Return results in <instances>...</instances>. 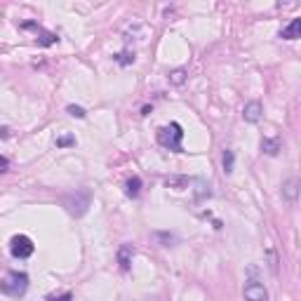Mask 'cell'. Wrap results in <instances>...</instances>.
Masks as SVG:
<instances>
[{"label":"cell","instance_id":"cell-1","mask_svg":"<svg viewBox=\"0 0 301 301\" xmlns=\"http://www.w3.org/2000/svg\"><path fill=\"white\" fill-rule=\"evenodd\" d=\"M181 139H184V127L179 123H170L158 130V144L170 151H181Z\"/></svg>","mask_w":301,"mask_h":301},{"label":"cell","instance_id":"cell-2","mask_svg":"<svg viewBox=\"0 0 301 301\" xmlns=\"http://www.w3.org/2000/svg\"><path fill=\"white\" fill-rule=\"evenodd\" d=\"M29 289V275L26 273H19V270H12L5 278L0 280V292L10 294V296H22Z\"/></svg>","mask_w":301,"mask_h":301},{"label":"cell","instance_id":"cell-3","mask_svg":"<svg viewBox=\"0 0 301 301\" xmlns=\"http://www.w3.org/2000/svg\"><path fill=\"white\" fill-rule=\"evenodd\" d=\"M64 207L69 209V214L73 216H83L90 207V193L87 191H73L64 198Z\"/></svg>","mask_w":301,"mask_h":301},{"label":"cell","instance_id":"cell-4","mask_svg":"<svg viewBox=\"0 0 301 301\" xmlns=\"http://www.w3.org/2000/svg\"><path fill=\"white\" fill-rule=\"evenodd\" d=\"M10 252L15 259H29V256L36 252V245L29 235H15L12 242H10Z\"/></svg>","mask_w":301,"mask_h":301},{"label":"cell","instance_id":"cell-5","mask_svg":"<svg viewBox=\"0 0 301 301\" xmlns=\"http://www.w3.org/2000/svg\"><path fill=\"white\" fill-rule=\"evenodd\" d=\"M245 299L247 301H266L268 299V292H266V287H263L261 282L249 280L247 285H245Z\"/></svg>","mask_w":301,"mask_h":301},{"label":"cell","instance_id":"cell-6","mask_svg":"<svg viewBox=\"0 0 301 301\" xmlns=\"http://www.w3.org/2000/svg\"><path fill=\"white\" fill-rule=\"evenodd\" d=\"M261 113H263L261 101H247L245 108H242V118H245L247 123H259V120H261Z\"/></svg>","mask_w":301,"mask_h":301},{"label":"cell","instance_id":"cell-7","mask_svg":"<svg viewBox=\"0 0 301 301\" xmlns=\"http://www.w3.org/2000/svg\"><path fill=\"white\" fill-rule=\"evenodd\" d=\"M132 256H134V247L125 242L123 247L118 249V263H120V268L123 270H130V263H132Z\"/></svg>","mask_w":301,"mask_h":301},{"label":"cell","instance_id":"cell-8","mask_svg":"<svg viewBox=\"0 0 301 301\" xmlns=\"http://www.w3.org/2000/svg\"><path fill=\"white\" fill-rule=\"evenodd\" d=\"M299 33H301V19H292V22L287 24L285 29L280 31V38H285V40H296L299 38Z\"/></svg>","mask_w":301,"mask_h":301},{"label":"cell","instance_id":"cell-9","mask_svg":"<svg viewBox=\"0 0 301 301\" xmlns=\"http://www.w3.org/2000/svg\"><path fill=\"white\" fill-rule=\"evenodd\" d=\"M125 193L130 195V198H137V195L141 193V179L139 177L127 179V184H125Z\"/></svg>","mask_w":301,"mask_h":301},{"label":"cell","instance_id":"cell-10","mask_svg":"<svg viewBox=\"0 0 301 301\" xmlns=\"http://www.w3.org/2000/svg\"><path fill=\"white\" fill-rule=\"evenodd\" d=\"M261 148H263V153H266V155H278L280 141L278 139H263L261 141Z\"/></svg>","mask_w":301,"mask_h":301},{"label":"cell","instance_id":"cell-11","mask_svg":"<svg viewBox=\"0 0 301 301\" xmlns=\"http://www.w3.org/2000/svg\"><path fill=\"white\" fill-rule=\"evenodd\" d=\"M186 76H188V71L186 69H177L170 73V83L172 85H184L186 83Z\"/></svg>","mask_w":301,"mask_h":301},{"label":"cell","instance_id":"cell-12","mask_svg":"<svg viewBox=\"0 0 301 301\" xmlns=\"http://www.w3.org/2000/svg\"><path fill=\"white\" fill-rule=\"evenodd\" d=\"M233 165H235V153L226 148V151H224V172H226V174H231V172H233Z\"/></svg>","mask_w":301,"mask_h":301},{"label":"cell","instance_id":"cell-13","mask_svg":"<svg viewBox=\"0 0 301 301\" xmlns=\"http://www.w3.org/2000/svg\"><path fill=\"white\" fill-rule=\"evenodd\" d=\"M282 193L287 195V198H289V200H296V181H287L285 186H282Z\"/></svg>","mask_w":301,"mask_h":301},{"label":"cell","instance_id":"cell-14","mask_svg":"<svg viewBox=\"0 0 301 301\" xmlns=\"http://www.w3.org/2000/svg\"><path fill=\"white\" fill-rule=\"evenodd\" d=\"M66 111H69L71 116L73 118H80V120H83V118L87 116V111L83 106H76V104H69V106H66Z\"/></svg>","mask_w":301,"mask_h":301},{"label":"cell","instance_id":"cell-15","mask_svg":"<svg viewBox=\"0 0 301 301\" xmlns=\"http://www.w3.org/2000/svg\"><path fill=\"white\" fill-rule=\"evenodd\" d=\"M116 62L120 64V66H127V64L134 62V54L132 52H120V54H116Z\"/></svg>","mask_w":301,"mask_h":301},{"label":"cell","instance_id":"cell-16","mask_svg":"<svg viewBox=\"0 0 301 301\" xmlns=\"http://www.w3.org/2000/svg\"><path fill=\"white\" fill-rule=\"evenodd\" d=\"M73 144H76V139H73L71 134H66V137H59V139H57V146H73Z\"/></svg>","mask_w":301,"mask_h":301},{"label":"cell","instance_id":"cell-17","mask_svg":"<svg viewBox=\"0 0 301 301\" xmlns=\"http://www.w3.org/2000/svg\"><path fill=\"white\" fill-rule=\"evenodd\" d=\"M47 301H71V292H64L62 296H52V299H47Z\"/></svg>","mask_w":301,"mask_h":301},{"label":"cell","instance_id":"cell-18","mask_svg":"<svg viewBox=\"0 0 301 301\" xmlns=\"http://www.w3.org/2000/svg\"><path fill=\"white\" fill-rule=\"evenodd\" d=\"M5 167H8V160H5V158H0V172L5 170Z\"/></svg>","mask_w":301,"mask_h":301}]
</instances>
